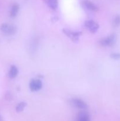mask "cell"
I'll return each instance as SVG.
<instances>
[{
    "mask_svg": "<svg viewBox=\"0 0 120 121\" xmlns=\"http://www.w3.org/2000/svg\"><path fill=\"white\" fill-rule=\"evenodd\" d=\"M116 41V35L115 34H111L108 37L102 39L100 41V44L103 47H112Z\"/></svg>",
    "mask_w": 120,
    "mask_h": 121,
    "instance_id": "obj_1",
    "label": "cell"
},
{
    "mask_svg": "<svg viewBox=\"0 0 120 121\" xmlns=\"http://www.w3.org/2000/svg\"><path fill=\"white\" fill-rule=\"evenodd\" d=\"M0 30L7 35H13L16 31V28L15 26L7 23L2 24L0 27Z\"/></svg>",
    "mask_w": 120,
    "mask_h": 121,
    "instance_id": "obj_2",
    "label": "cell"
},
{
    "mask_svg": "<svg viewBox=\"0 0 120 121\" xmlns=\"http://www.w3.org/2000/svg\"><path fill=\"white\" fill-rule=\"evenodd\" d=\"M63 33L69 38L73 42H78L79 40V37L81 35V31H72L67 28H64Z\"/></svg>",
    "mask_w": 120,
    "mask_h": 121,
    "instance_id": "obj_3",
    "label": "cell"
},
{
    "mask_svg": "<svg viewBox=\"0 0 120 121\" xmlns=\"http://www.w3.org/2000/svg\"><path fill=\"white\" fill-rule=\"evenodd\" d=\"M70 104L74 107L76 108L81 109H85L88 107L87 104L84 100L78 98H74L70 100Z\"/></svg>",
    "mask_w": 120,
    "mask_h": 121,
    "instance_id": "obj_4",
    "label": "cell"
},
{
    "mask_svg": "<svg viewBox=\"0 0 120 121\" xmlns=\"http://www.w3.org/2000/svg\"><path fill=\"white\" fill-rule=\"evenodd\" d=\"M85 27L92 33H96L99 29V25L94 20H87L84 23Z\"/></svg>",
    "mask_w": 120,
    "mask_h": 121,
    "instance_id": "obj_5",
    "label": "cell"
},
{
    "mask_svg": "<svg viewBox=\"0 0 120 121\" xmlns=\"http://www.w3.org/2000/svg\"><path fill=\"white\" fill-rule=\"evenodd\" d=\"M29 89L32 92H36L41 89L42 87V83L39 79H33L29 83Z\"/></svg>",
    "mask_w": 120,
    "mask_h": 121,
    "instance_id": "obj_6",
    "label": "cell"
},
{
    "mask_svg": "<svg viewBox=\"0 0 120 121\" xmlns=\"http://www.w3.org/2000/svg\"><path fill=\"white\" fill-rule=\"evenodd\" d=\"M82 4L85 9L90 11H96L98 10L97 6L89 0H83Z\"/></svg>",
    "mask_w": 120,
    "mask_h": 121,
    "instance_id": "obj_7",
    "label": "cell"
},
{
    "mask_svg": "<svg viewBox=\"0 0 120 121\" xmlns=\"http://www.w3.org/2000/svg\"><path fill=\"white\" fill-rule=\"evenodd\" d=\"M75 121H90V117L86 112H81L78 113Z\"/></svg>",
    "mask_w": 120,
    "mask_h": 121,
    "instance_id": "obj_8",
    "label": "cell"
},
{
    "mask_svg": "<svg viewBox=\"0 0 120 121\" xmlns=\"http://www.w3.org/2000/svg\"><path fill=\"white\" fill-rule=\"evenodd\" d=\"M45 3L52 9H56L58 5V0H44Z\"/></svg>",
    "mask_w": 120,
    "mask_h": 121,
    "instance_id": "obj_9",
    "label": "cell"
},
{
    "mask_svg": "<svg viewBox=\"0 0 120 121\" xmlns=\"http://www.w3.org/2000/svg\"><path fill=\"white\" fill-rule=\"evenodd\" d=\"M19 9H20V6L18 4H14L12 5L11 6V8L10 9V17L11 18H14L17 15L18 13Z\"/></svg>",
    "mask_w": 120,
    "mask_h": 121,
    "instance_id": "obj_10",
    "label": "cell"
},
{
    "mask_svg": "<svg viewBox=\"0 0 120 121\" xmlns=\"http://www.w3.org/2000/svg\"><path fill=\"white\" fill-rule=\"evenodd\" d=\"M18 69L17 67L15 66H11L10 69H9V73H8V76L11 79H14L15 77H16V76L18 75Z\"/></svg>",
    "mask_w": 120,
    "mask_h": 121,
    "instance_id": "obj_11",
    "label": "cell"
},
{
    "mask_svg": "<svg viewBox=\"0 0 120 121\" xmlns=\"http://www.w3.org/2000/svg\"><path fill=\"white\" fill-rule=\"evenodd\" d=\"M26 106H27V104H26L25 102H20L16 107V112H22V111L24 109V108H25Z\"/></svg>",
    "mask_w": 120,
    "mask_h": 121,
    "instance_id": "obj_12",
    "label": "cell"
},
{
    "mask_svg": "<svg viewBox=\"0 0 120 121\" xmlns=\"http://www.w3.org/2000/svg\"><path fill=\"white\" fill-rule=\"evenodd\" d=\"M113 25L115 27H117L120 26V15H117L114 18L113 20Z\"/></svg>",
    "mask_w": 120,
    "mask_h": 121,
    "instance_id": "obj_13",
    "label": "cell"
},
{
    "mask_svg": "<svg viewBox=\"0 0 120 121\" xmlns=\"http://www.w3.org/2000/svg\"><path fill=\"white\" fill-rule=\"evenodd\" d=\"M111 58L114 60H120V53H113L111 54Z\"/></svg>",
    "mask_w": 120,
    "mask_h": 121,
    "instance_id": "obj_14",
    "label": "cell"
},
{
    "mask_svg": "<svg viewBox=\"0 0 120 121\" xmlns=\"http://www.w3.org/2000/svg\"><path fill=\"white\" fill-rule=\"evenodd\" d=\"M0 121H3V120H2V117H1V115H0Z\"/></svg>",
    "mask_w": 120,
    "mask_h": 121,
    "instance_id": "obj_15",
    "label": "cell"
}]
</instances>
